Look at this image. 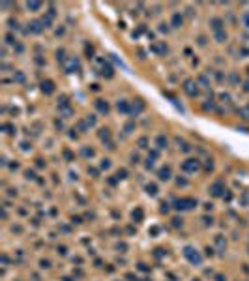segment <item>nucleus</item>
<instances>
[{"label":"nucleus","mask_w":249,"mask_h":281,"mask_svg":"<svg viewBox=\"0 0 249 281\" xmlns=\"http://www.w3.org/2000/svg\"><path fill=\"white\" fill-rule=\"evenodd\" d=\"M176 208L178 210H187V208H191V206H195L197 204V201H193V199H182V201H176Z\"/></svg>","instance_id":"nucleus-1"},{"label":"nucleus","mask_w":249,"mask_h":281,"mask_svg":"<svg viewBox=\"0 0 249 281\" xmlns=\"http://www.w3.org/2000/svg\"><path fill=\"white\" fill-rule=\"evenodd\" d=\"M185 257H187L189 260H191V262H195V264H200V255L199 253H193V249L191 247H185Z\"/></svg>","instance_id":"nucleus-2"},{"label":"nucleus","mask_w":249,"mask_h":281,"mask_svg":"<svg viewBox=\"0 0 249 281\" xmlns=\"http://www.w3.org/2000/svg\"><path fill=\"white\" fill-rule=\"evenodd\" d=\"M182 169H184V171H187V172L197 171V169H199V161H197V159H187L184 165H182Z\"/></svg>","instance_id":"nucleus-3"},{"label":"nucleus","mask_w":249,"mask_h":281,"mask_svg":"<svg viewBox=\"0 0 249 281\" xmlns=\"http://www.w3.org/2000/svg\"><path fill=\"white\" fill-rule=\"evenodd\" d=\"M41 90H43L45 94H53L54 82H53V81H43V82H41Z\"/></svg>","instance_id":"nucleus-4"},{"label":"nucleus","mask_w":249,"mask_h":281,"mask_svg":"<svg viewBox=\"0 0 249 281\" xmlns=\"http://www.w3.org/2000/svg\"><path fill=\"white\" fill-rule=\"evenodd\" d=\"M195 86H193V81H185V86H184V88H185V92H187L189 96H197V88H195Z\"/></svg>","instance_id":"nucleus-5"},{"label":"nucleus","mask_w":249,"mask_h":281,"mask_svg":"<svg viewBox=\"0 0 249 281\" xmlns=\"http://www.w3.org/2000/svg\"><path fill=\"white\" fill-rule=\"evenodd\" d=\"M79 68V62L75 60V58H71V60L68 62V66H66V71L68 73H73V69H77Z\"/></svg>","instance_id":"nucleus-6"},{"label":"nucleus","mask_w":249,"mask_h":281,"mask_svg":"<svg viewBox=\"0 0 249 281\" xmlns=\"http://www.w3.org/2000/svg\"><path fill=\"white\" fill-rule=\"evenodd\" d=\"M96 107L101 111V113H109V105H107V101H103V100H97L96 101Z\"/></svg>","instance_id":"nucleus-7"},{"label":"nucleus","mask_w":249,"mask_h":281,"mask_svg":"<svg viewBox=\"0 0 249 281\" xmlns=\"http://www.w3.org/2000/svg\"><path fill=\"white\" fill-rule=\"evenodd\" d=\"M39 25H41L39 21H32V23H30V30H32L34 34H39V32H41V26H39Z\"/></svg>","instance_id":"nucleus-8"},{"label":"nucleus","mask_w":249,"mask_h":281,"mask_svg":"<svg viewBox=\"0 0 249 281\" xmlns=\"http://www.w3.org/2000/svg\"><path fill=\"white\" fill-rule=\"evenodd\" d=\"M159 178H161V180H169V178H171V169H161V171H159Z\"/></svg>","instance_id":"nucleus-9"},{"label":"nucleus","mask_w":249,"mask_h":281,"mask_svg":"<svg viewBox=\"0 0 249 281\" xmlns=\"http://www.w3.org/2000/svg\"><path fill=\"white\" fill-rule=\"evenodd\" d=\"M180 25H182V15L180 13H174V15H172V26L178 28Z\"/></svg>","instance_id":"nucleus-10"},{"label":"nucleus","mask_w":249,"mask_h":281,"mask_svg":"<svg viewBox=\"0 0 249 281\" xmlns=\"http://www.w3.org/2000/svg\"><path fill=\"white\" fill-rule=\"evenodd\" d=\"M212 25H213V30H215V32H219L223 23H221V19H212Z\"/></svg>","instance_id":"nucleus-11"},{"label":"nucleus","mask_w":249,"mask_h":281,"mask_svg":"<svg viewBox=\"0 0 249 281\" xmlns=\"http://www.w3.org/2000/svg\"><path fill=\"white\" fill-rule=\"evenodd\" d=\"M142 109H144V103L141 100H137V105H133V113H141Z\"/></svg>","instance_id":"nucleus-12"},{"label":"nucleus","mask_w":249,"mask_h":281,"mask_svg":"<svg viewBox=\"0 0 249 281\" xmlns=\"http://www.w3.org/2000/svg\"><path fill=\"white\" fill-rule=\"evenodd\" d=\"M215 39L217 41H225V39H227V34H225L223 30H219V32H215Z\"/></svg>","instance_id":"nucleus-13"},{"label":"nucleus","mask_w":249,"mask_h":281,"mask_svg":"<svg viewBox=\"0 0 249 281\" xmlns=\"http://www.w3.org/2000/svg\"><path fill=\"white\" fill-rule=\"evenodd\" d=\"M219 189H221V182H217V184H213L212 193H213V195H221V191H219Z\"/></svg>","instance_id":"nucleus-14"},{"label":"nucleus","mask_w":249,"mask_h":281,"mask_svg":"<svg viewBox=\"0 0 249 281\" xmlns=\"http://www.w3.org/2000/svg\"><path fill=\"white\" fill-rule=\"evenodd\" d=\"M157 146H159V148H165V146H167V139H165V137H157Z\"/></svg>","instance_id":"nucleus-15"},{"label":"nucleus","mask_w":249,"mask_h":281,"mask_svg":"<svg viewBox=\"0 0 249 281\" xmlns=\"http://www.w3.org/2000/svg\"><path fill=\"white\" fill-rule=\"evenodd\" d=\"M146 189H148L150 195H156V193H157V188H156L154 184H148V186H146Z\"/></svg>","instance_id":"nucleus-16"},{"label":"nucleus","mask_w":249,"mask_h":281,"mask_svg":"<svg viewBox=\"0 0 249 281\" xmlns=\"http://www.w3.org/2000/svg\"><path fill=\"white\" fill-rule=\"evenodd\" d=\"M118 111H124V113H128V103L126 101H118Z\"/></svg>","instance_id":"nucleus-17"},{"label":"nucleus","mask_w":249,"mask_h":281,"mask_svg":"<svg viewBox=\"0 0 249 281\" xmlns=\"http://www.w3.org/2000/svg\"><path fill=\"white\" fill-rule=\"evenodd\" d=\"M26 6H28V10H38V8L41 6V4H39V2H28Z\"/></svg>","instance_id":"nucleus-18"},{"label":"nucleus","mask_w":249,"mask_h":281,"mask_svg":"<svg viewBox=\"0 0 249 281\" xmlns=\"http://www.w3.org/2000/svg\"><path fill=\"white\" fill-rule=\"evenodd\" d=\"M242 21H244V25H246L247 28H249V11H247V13H244V15H242Z\"/></svg>","instance_id":"nucleus-19"},{"label":"nucleus","mask_w":249,"mask_h":281,"mask_svg":"<svg viewBox=\"0 0 249 281\" xmlns=\"http://www.w3.org/2000/svg\"><path fill=\"white\" fill-rule=\"evenodd\" d=\"M240 114H242V118H246V120H247V118H249V109H242V111H240Z\"/></svg>","instance_id":"nucleus-20"},{"label":"nucleus","mask_w":249,"mask_h":281,"mask_svg":"<svg viewBox=\"0 0 249 281\" xmlns=\"http://www.w3.org/2000/svg\"><path fill=\"white\" fill-rule=\"evenodd\" d=\"M133 217H137V219H141V217H142V212H141V210H137V214L133 212Z\"/></svg>","instance_id":"nucleus-21"},{"label":"nucleus","mask_w":249,"mask_h":281,"mask_svg":"<svg viewBox=\"0 0 249 281\" xmlns=\"http://www.w3.org/2000/svg\"><path fill=\"white\" fill-rule=\"evenodd\" d=\"M139 144H141V148H146V139H141Z\"/></svg>","instance_id":"nucleus-22"},{"label":"nucleus","mask_w":249,"mask_h":281,"mask_svg":"<svg viewBox=\"0 0 249 281\" xmlns=\"http://www.w3.org/2000/svg\"><path fill=\"white\" fill-rule=\"evenodd\" d=\"M15 79H17V81H23V79H25V75H23V73H17V75H15Z\"/></svg>","instance_id":"nucleus-23"}]
</instances>
